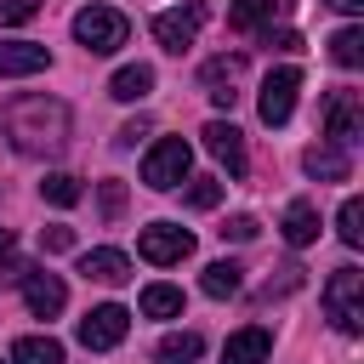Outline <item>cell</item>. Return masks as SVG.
I'll return each mask as SVG.
<instances>
[{
    "label": "cell",
    "instance_id": "cell-24",
    "mask_svg": "<svg viewBox=\"0 0 364 364\" xmlns=\"http://www.w3.org/2000/svg\"><path fill=\"white\" fill-rule=\"evenodd\" d=\"M40 199H51V205H80V176H68V171H51L46 182H40Z\"/></svg>",
    "mask_w": 364,
    "mask_h": 364
},
{
    "label": "cell",
    "instance_id": "cell-31",
    "mask_svg": "<svg viewBox=\"0 0 364 364\" xmlns=\"http://www.w3.org/2000/svg\"><path fill=\"white\" fill-rule=\"evenodd\" d=\"M222 239H233V245H245V239H256V216H233V222L222 228Z\"/></svg>",
    "mask_w": 364,
    "mask_h": 364
},
{
    "label": "cell",
    "instance_id": "cell-20",
    "mask_svg": "<svg viewBox=\"0 0 364 364\" xmlns=\"http://www.w3.org/2000/svg\"><path fill=\"white\" fill-rule=\"evenodd\" d=\"M239 284H245V267H239V262H210V267H205V279H199V290H205V296H216V301H222V296H233Z\"/></svg>",
    "mask_w": 364,
    "mask_h": 364
},
{
    "label": "cell",
    "instance_id": "cell-26",
    "mask_svg": "<svg viewBox=\"0 0 364 364\" xmlns=\"http://www.w3.org/2000/svg\"><path fill=\"white\" fill-rule=\"evenodd\" d=\"M267 11H273V0H233L228 23H233L239 34H250V28H262V23H267Z\"/></svg>",
    "mask_w": 364,
    "mask_h": 364
},
{
    "label": "cell",
    "instance_id": "cell-19",
    "mask_svg": "<svg viewBox=\"0 0 364 364\" xmlns=\"http://www.w3.org/2000/svg\"><path fill=\"white\" fill-rule=\"evenodd\" d=\"M11 364H63V347L51 336H17L11 341Z\"/></svg>",
    "mask_w": 364,
    "mask_h": 364
},
{
    "label": "cell",
    "instance_id": "cell-30",
    "mask_svg": "<svg viewBox=\"0 0 364 364\" xmlns=\"http://www.w3.org/2000/svg\"><path fill=\"white\" fill-rule=\"evenodd\" d=\"M40 245L46 250H74V228H63V222L57 228H40Z\"/></svg>",
    "mask_w": 364,
    "mask_h": 364
},
{
    "label": "cell",
    "instance_id": "cell-2",
    "mask_svg": "<svg viewBox=\"0 0 364 364\" xmlns=\"http://www.w3.org/2000/svg\"><path fill=\"white\" fill-rule=\"evenodd\" d=\"M324 313L341 336H358L364 330V273L358 267H336L330 284H324Z\"/></svg>",
    "mask_w": 364,
    "mask_h": 364
},
{
    "label": "cell",
    "instance_id": "cell-32",
    "mask_svg": "<svg viewBox=\"0 0 364 364\" xmlns=\"http://www.w3.org/2000/svg\"><path fill=\"white\" fill-rule=\"evenodd\" d=\"M262 40H267V46H273V51H301V34H296V28H279V34H273V28H267V34H262Z\"/></svg>",
    "mask_w": 364,
    "mask_h": 364
},
{
    "label": "cell",
    "instance_id": "cell-10",
    "mask_svg": "<svg viewBox=\"0 0 364 364\" xmlns=\"http://www.w3.org/2000/svg\"><path fill=\"white\" fill-rule=\"evenodd\" d=\"M199 136H205V148H210V154L228 165V176H245V136H239V125H228V119H210Z\"/></svg>",
    "mask_w": 364,
    "mask_h": 364
},
{
    "label": "cell",
    "instance_id": "cell-9",
    "mask_svg": "<svg viewBox=\"0 0 364 364\" xmlns=\"http://www.w3.org/2000/svg\"><path fill=\"white\" fill-rule=\"evenodd\" d=\"M136 250H142V262H182V256H193V233L188 228H171V222H154V228H142V239H136Z\"/></svg>",
    "mask_w": 364,
    "mask_h": 364
},
{
    "label": "cell",
    "instance_id": "cell-22",
    "mask_svg": "<svg viewBox=\"0 0 364 364\" xmlns=\"http://www.w3.org/2000/svg\"><path fill=\"white\" fill-rule=\"evenodd\" d=\"M142 313L148 318H182V290L176 284H148L142 290Z\"/></svg>",
    "mask_w": 364,
    "mask_h": 364
},
{
    "label": "cell",
    "instance_id": "cell-5",
    "mask_svg": "<svg viewBox=\"0 0 364 364\" xmlns=\"http://www.w3.org/2000/svg\"><path fill=\"white\" fill-rule=\"evenodd\" d=\"M188 159H193V148H188L182 136H165V142H154V148H148V159H142V182L165 193V188L188 182Z\"/></svg>",
    "mask_w": 364,
    "mask_h": 364
},
{
    "label": "cell",
    "instance_id": "cell-13",
    "mask_svg": "<svg viewBox=\"0 0 364 364\" xmlns=\"http://www.w3.org/2000/svg\"><path fill=\"white\" fill-rule=\"evenodd\" d=\"M267 353H273V336H267L262 324H245V330H233V336H228L222 364H267Z\"/></svg>",
    "mask_w": 364,
    "mask_h": 364
},
{
    "label": "cell",
    "instance_id": "cell-6",
    "mask_svg": "<svg viewBox=\"0 0 364 364\" xmlns=\"http://www.w3.org/2000/svg\"><path fill=\"white\" fill-rule=\"evenodd\" d=\"M324 136L336 142V148H353L358 136H364V102H358V91H330L324 97Z\"/></svg>",
    "mask_w": 364,
    "mask_h": 364
},
{
    "label": "cell",
    "instance_id": "cell-7",
    "mask_svg": "<svg viewBox=\"0 0 364 364\" xmlns=\"http://www.w3.org/2000/svg\"><path fill=\"white\" fill-rule=\"evenodd\" d=\"M125 330H131V313H125L119 301H102V307H91V313L80 318V341H85L91 353L119 347V341H125Z\"/></svg>",
    "mask_w": 364,
    "mask_h": 364
},
{
    "label": "cell",
    "instance_id": "cell-21",
    "mask_svg": "<svg viewBox=\"0 0 364 364\" xmlns=\"http://www.w3.org/2000/svg\"><path fill=\"white\" fill-rule=\"evenodd\" d=\"M199 353H205V341H199L193 330H176V336H165V341H159L154 364H193Z\"/></svg>",
    "mask_w": 364,
    "mask_h": 364
},
{
    "label": "cell",
    "instance_id": "cell-15",
    "mask_svg": "<svg viewBox=\"0 0 364 364\" xmlns=\"http://www.w3.org/2000/svg\"><path fill=\"white\" fill-rule=\"evenodd\" d=\"M46 63H51L46 46H34V40H0V74H40Z\"/></svg>",
    "mask_w": 364,
    "mask_h": 364
},
{
    "label": "cell",
    "instance_id": "cell-11",
    "mask_svg": "<svg viewBox=\"0 0 364 364\" xmlns=\"http://www.w3.org/2000/svg\"><path fill=\"white\" fill-rule=\"evenodd\" d=\"M23 301H28V313H34V318H51V313H63L68 290H63V279H57V273H23Z\"/></svg>",
    "mask_w": 364,
    "mask_h": 364
},
{
    "label": "cell",
    "instance_id": "cell-4",
    "mask_svg": "<svg viewBox=\"0 0 364 364\" xmlns=\"http://www.w3.org/2000/svg\"><path fill=\"white\" fill-rule=\"evenodd\" d=\"M205 17H210V0L171 6V11H159V17H154V40H159L165 51H188V46H193V34L205 28Z\"/></svg>",
    "mask_w": 364,
    "mask_h": 364
},
{
    "label": "cell",
    "instance_id": "cell-14",
    "mask_svg": "<svg viewBox=\"0 0 364 364\" xmlns=\"http://www.w3.org/2000/svg\"><path fill=\"white\" fill-rule=\"evenodd\" d=\"M239 74H245V57H210L199 80H205V91H210V102H222V108H233V97H239V91H233V85H239Z\"/></svg>",
    "mask_w": 364,
    "mask_h": 364
},
{
    "label": "cell",
    "instance_id": "cell-16",
    "mask_svg": "<svg viewBox=\"0 0 364 364\" xmlns=\"http://www.w3.org/2000/svg\"><path fill=\"white\" fill-rule=\"evenodd\" d=\"M80 273L97 279V284H125L131 279V262H125V250H85L80 256Z\"/></svg>",
    "mask_w": 364,
    "mask_h": 364
},
{
    "label": "cell",
    "instance_id": "cell-18",
    "mask_svg": "<svg viewBox=\"0 0 364 364\" xmlns=\"http://www.w3.org/2000/svg\"><path fill=\"white\" fill-rule=\"evenodd\" d=\"M284 239H290V245H296V250H301V245H313V239H318V210H313V205H307V199H296V205H290V210H284Z\"/></svg>",
    "mask_w": 364,
    "mask_h": 364
},
{
    "label": "cell",
    "instance_id": "cell-23",
    "mask_svg": "<svg viewBox=\"0 0 364 364\" xmlns=\"http://www.w3.org/2000/svg\"><path fill=\"white\" fill-rule=\"evenodd\" d=\"M330 57H336L341 68H358V63H364V28H336V34H330Z\"/></svg>",
    "mask_w": 364,
    "mask_h": 364
},
{
    "label": "cell",
    "instance_id": "cell-17",
    "mask_svg": "<svg viewBox=\"0 0 364 364\" xmlns=\"http://www.w3.org/2000/svg\"><path fill=\"white\" fill-rule=\"evenodd\" d=\"M154 91V68L148 63H125L114 80H108V97H119V102H142Z\"/></svg>",
    "mask_w": 364,
    "mask_h": 364
},
{
    "label": "cell",
    "instance_id": "cell-25",
    "mask_svg": "<svg viewBox=\"0 0 364 364\" xmlns=\"http://www.w3.org/2000/svg\"><path fill=\"white\" fill-rule=\"evenodd\" d=\"M336 233H341V245H364V205H358V199H341Z\"/></svg>",
    "mask_w": 364,
    "mask_h": 364
},
{
    "label": "cell",
    "instance_id": "cell-3",
    "mask_svg": "<svg viewBox=\"0 0 364 364\" xmlns=\"http://www.w3.org/2000/svg\"><path fill=\"white\" fill-rule=\"evenodd\" d=\"M125 34H131V23H125V11H114V6H85V11L74 17V40H80L91 57L119 51V46H125Z\"/></svg>",
    "mask_w": 364,
    "mask_h": 364
},
{
    "label": "cell",
    "instance_id": "cell-28",
    "mask_svg": "<svg viewBox=\"0 0 364 364\" xmlns=\"http://www.w3.org/2000/svg\"><path fill=\"white\" fill-rule=\"evenodd\" d=\"M40 11V0H0V28H17Z\"/></svg>",
    "mask_w": 364,
    "mask_h": 364
},
{
    "label": "cell",
    "instance_id": "cell-27",
    "mask_svg": "<svg viewBox=\"0 0 364 364\" xmlns=\"http://www.w3.org/2000/svg\"><path fill=\"white\" fill-rule=\"evenodd\" d=\"M216 199H222V182H216V176H193V188H188V205H193V210H210Z\"/></svg>",
    "mask_w": 364,
    "mask_h": 364
},
{
    "label": "cell",
    "instance_id": "cell-29",
    "mask_svg": "<svg viewBox=\"0 0 364 364\" xmlns=\"http://www.w3.org/2000/svg\"><path fill=\"white\" fill-rule=\"evenodd\" d=\"M119 210H125V182H102V216L114 222Z\"/></svg>",
    "mask_w": 364,
    "mask_h": 364
},
{
    "label": "cell",
    "instance_id": "cell-1",
    "mask_svg": "<svg viewBox=\"0 0 364 364\" xmlns=\"http://www.w3.org/2000/svg\"><path fill=\"white\" fill-rule=\"evenodd\" d=\"M6 136L17 154H57L68 142V108L57 97H17L6 108Z\"/></svg>",
    "mask_w": 364,
    "mask_h": 364
},
{
    "label": "cell",
    "instance_id": "cell-34",
    "mask_svg": "<svg viewBox=\"0 0 364 364\" xmlns=\"http://www.w3.org/2000/svg\"><path fill=\"white\" fill-rule=\"evenodd\" d=\"M11 250H17V239H11V228H0V262H11Z\"/></svg>",
    "mask_w": 364,
    "mask_h": 364
},
{
    "label": "cell",
    "instance_id": "cell-35",
    "mask_svg": "<svg viewBox=\"0 0 364 364\" xmlns=\"http://www.w3.org/2000/svg\"><path fill=\"white\" fill-rule=\"evenodd\" d=\"M324 6H336V11H364V0H324Z\"/></svg>",
    "mask_w": 364,
    "mask_h": 364
},
{
    "label": "cell",
    "instance_id": "cell-33",
    "mask_svg": "<svg viewBox=\"0 0 364 364\" xmlns=\"http://www.w3.org/2000/svg\"><path fill=\"white\" fill-rule=\"evenodd\" d=\"M136 136H148V119H131V125H119V142H136Z\"/></svg>",
    "mask_w": 364,
    "mask_h": 364
},
{
    "label": "cell",
    "instance_id": "cell-8",
    "mask_svg": "<svg viewBox=\"0 0 364 364\" xmlns=\"http://www.w3.org/2000/svg\"><path fill=\"white\" fill-rule=\"evenodd\" d=\"M296 91H301V68H273L267 80H262V125H284L290 119V108H296Z\"/></svg>",
    "mask_w": 364,
    "mask_h": 364
},
{
    "label": "cell",
    "instance_id": "cell-12",
    "mask_svg": "<svg viewBox=\"0 0 364 364\" xmlns=\"http://www.w3.org/2000/svg\"><path fill=\"white\" fill-rule=\"evenodd\" d=\"M301 171L318 176V182H347V176H353V159H347V148H336V142H313V148L301 154Z\"/></svg>",
    "mask_w": 364,
    "mask_h": 364
}]
</instances>
